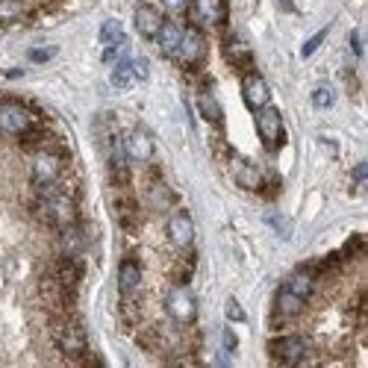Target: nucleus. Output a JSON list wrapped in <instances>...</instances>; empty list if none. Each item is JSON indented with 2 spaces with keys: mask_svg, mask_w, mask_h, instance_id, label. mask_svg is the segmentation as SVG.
Returning a JSON list of instances; mask_svg holds the SVG:
<instances>
[{
  "mask_svg": "<svg viewBox=\"0 0 368 368\" xmlns=\"http://www.w3.org/2000/svg\"><path fill=\"white\" fill-rule=\"evenodd\" d=\"M100 42H104V47L124 42V30H121V24L115 21V18H109V21L100 24Z\"/></svg>",
  "mask_w": 368,
  "mask_h": 368,
  "instance_id": "27",
  "label": "nucleus"
},
{
  "mask_svg": "<svg viewBox=\"0 0 368 368\" xmlns=\"http://www.w3.org/2000/svg\"><path fill=\"white\" fill-rule=\"evenodd\" d=\"M350 47H354V54H357V56L362 54V42H360V32H354V36H350Z\"/></svg>",
  "mask_w": 368,
  "mask_h": 368,
  "instance_id": "37",
  "label": "nucleus"
},
{
  "mask_svg": "<svg viewBox=\"0 0 368 368\" xmlns=\"http://www.w3.org/2000/svg\"><path fill=\"white\" fill-rule=\"evenodd\" d=\"M227 319L230 321H245V309L239 307L236 298H227Z\"/></svg>",
  "mask_w": 368,
  "mask_h": 368,
  "instance_id": "30",
  "label": "nucleus"
},
{
  "mask_svg": "<svg viewBox=\"0 0 368 368\" xmlns=\"http://www.w3.org/2000/svg\"><path fill=\"white\" fill-rule=\"evenodd\" d=\"M112 212H115V219H118V224L124 230H136V224H139V207H136V200H133V197L118 195V197H115V204H112Z\"/></svg>",
  "mask_w": 368,
  "mask_h": 368,
  "instance_id": "21",
  "label": "nucleus"
},
{
  "mask_svg": "<svg viewBox=\"0 0 368 368\" xmlns=\"http://www.w3.org/2000/svg\"><path fill=\"white\" fill-rule=\"evenodd\" d=\"M304 307H307V300L304 298H298L295 292H289L286 286H283L280 292H277V298H274V319L283 324V321H292V319H298L300 312H304Z\"/></svg>",
  "mask_w": 368,
  "mask_h": 368,
  "instance_id": "13",
  "label": "nucleus"
},
{
  "mask_svg": "<svg viewBox=\"0 0 368 368\" xmlns=\"http://www.w3.org/2000/svg\"><path fill=\"white\" fill-rule=\"evenodd\" d=\"M133 80H136V71H133V59H130V56H121L118 62H115L112 86H115V89H130Z\"/></svg>",
  "mask_w": 368,
  "mask_h": 368,
  "instance_id": "26",
  "label": "nucleus"
},
{
  "mask_svg": "<svg viewBox=\"0 0 368 368\" xmlns=\"http://www.w3.org/2000/svg\"><path fill=\"white\" fill-rule=\"evenodd\" d=\"M165 312H168V319L174 324H183V327L197 321V300L186 283H177V286L165 295Z\"/></svg>",
  "mask_w": 368,
  "mask_h": 368,
  "instance_id": "4",
  "label": "nucleus"
},
{
  "mask_svg": "<svg viewBox=\"0 0 368 368\" xmlns=\"http://www.w3.org/2000/svg\"><path fill=\"white\" fill-rule=\"evenodd\" d=\"M242 97H245V106L250 112H257V109L271 104V89H269V82H265L257 71H250L242 80Z\"/></svg>",
  "mask_w": 368,
  "mask_h": 368,
  "instance_id": "11",
  "label": "nucleus"
},
{
  "mask_svg": "<svg viewBox=\"0 0 368 368\" xmlns=\"http://www.w3.org/2000/svg\"><path fill=\"white\" fill-rule=\"evenodd\" d=\"M197 112L204 115V121H209V124H221V118H224L221 104L215 100L212 92H200L197 94Z\"/></svg>",
  "mask_w": 368,
  "mask_h": 368,
  "instance_id": "24",
  "label": "nucleus"
},
{
  "mask_svg": "<svg viewBox=\"0 0 368 368\" xmlns=\"http://www.w3.org/2000/svg\"><path fill=\"white\" fill-rule=\"evenodd\" d=\"M133 71H136V80H147V74H150L147 59H145V56H136V59H133Z\"/></svg>",
  "mask_w": 368,
  "mask_h": 368,
  "instance_id": "35",
  "label": "nucleus"
},
{
  "mask_svg": "<svg viewBox=\"0 0 368 368\" xmlns=\"http://www.w3.org/2000/svg\"><path fill=\"white\" fill-rule=\"evenodd\" d=\"M54 339H56V348L62 350L68 360H82L89 350V342H86V333L77 321H59L56 330H54Z\"/></svg>",
  "mask_w": 368,
  "mask_h": 368,
  "instance_id": "5",
  "label": "nucleus"
},
{
  "mask_svg": "<svg viewBox=\"0 0 368 368\" xmlns=\"http://www.w3.org/2000/svg\"><path fill=\"white\" fill-rule=\"evenodd\" d=\"M109 174H112L115 186H127L130 183V157H127L124 139H118V136L109 145Z\"/></svg>",
  "mask_w": 368,
  "mask_h": 368,
  "instance_id": "12",
  "label": "nucleus"
},
{
  "mask_svg": "<svg viewBox=\"0 0 368 368\" xmlns=\"http://www.w3.org/2000/svg\"><path fill=\"white\" fill-rule=\"evenodd\" d=\"M189 12L195 27L215 30L227 21V0H189Z\"/></svg>",
  "mask_w": 368,
  "mask_h": 368,
  "instance_id": "7",
  "label": "nucleus"
},
{
  "mask_svg": "<svg viewBox=\"0 0 368 368\" xmlns=\"http://www.w3.org/2000/svg\"><path fill=\"white\" fill-rule=\"evenodd\" d=\"M59 247H62V257H82V250H86V233L80 230V224H68L59 230Z\"/></svg>",
  "mask_w": 368,
  "mask_h": 368,
  "instance_id": "19",
  "label": "nucleus"
},
{
  "mask_svg": "<svg viewBox=\"0 0 368 368\" xmlns=\"http://www.w3.org/2000/svg\"><path fill=\"white\" fill-rule=\"evenodd\" d=\"M139 289H142V265L136 259H124L118 265V292L124 298H136Z\"/></svg>",
  "mask_w": 368,
  "mask_h": 368,
  "instance_id": "16",
  "label": "nucleus"
},
{
  "mask_svg": "<svg viewBox=\"0 0 368 368\" xmlns=\"http://www.w3.org/2000/svg\"><path fill=\"white\" fill-rule=\"evenodd\" d=\"M174 59H180V65L186 68H197L207 59V39L200 36V30H183V42L177 47Z\"/></svg>",
  "mask_w": 368,
  "mask_h": 368,
  "instance_id": "8",
  "label": "nucleus"
},
{
  "mask_svg": "<svg viewBox=\"0 0 368 368\" xmlns=\"http://www.w3.org/2000/svg\"><path fill=\"white\" fill-rule=\"evenodd\" d=\"M62 168H65V159L56 154L54 147H39L36 154L30 159V180L36 189H50L56 186L59 177H62Z\"/></svg>",
  "mask_w": 368,
  "mask_h": 368,
  "instance_id": "3",
  "label": "nucleus"
},
{
  "mask_svg": "<svg viewBox=\"0 0 368 368\" xmlns=\"http://www.w3.org/2000/svg\"><path fill=\"white\" fill-rule=\"evenodd\" d=\"M147 207L154 212H168L174 207V192L162 180H150L147 186Z\"/></svg>",
  "mask_w": 368,
  "mask_h": 368,
  "instance_id": "20",
  "label": "nucleus"
},
{
  "mask_svg": "<svg viewBox=\"0 0 368 368\" xmlns=\"http://www.w3.org/2000/svg\"><path fill=\"white\" fill-rule=\"evenodd\" d=\"M224 348L227 350H236V336H233V330H224Z\"/></svg>",
  "mask_w": 368,
  "mask_h": 368,
  "instance_id": "36",
  "label": "nucleus"
},
{
  "mask_svg": "<svg viewBox=\"0 0 368 368\" xmlns=\"http://www.w3.org/2000/svg\"><path fill=\"white\" fill-rule=\"evenodd\" d=\"M39 124V115L18 100H0V136L27 139Z\"/></svg>",
  "mask_w": 368,
  "mask_h": 368,
  "instance_id": "2",
  "label": "nucleus"
},
{
  "mask_svg": "<svg viewBox=\"0 0 368 368\" xmlns=\"http://www.w3.org/2000/svg\"><path fill=\"white\" fill-rule=\"evenodd\" d=\"M233 177H236V183L242 189H250V192H257L262 189V174L254 162H247V159H239V157H233Z\"/></svg>",
  "mask_w": 368,
  "mask_h": 368,
  "instance_id": "18",
  "label": "nucleus"
},
{
  "mask_svg": "<svg viewBox=\"0 0 368 368\" xmlns=\"http://www.w3.org/2000/svg\"><path fill=\"white\" fill-rule=\"evenodd\" d=\"M54 277L68 292H74L80 286V280H82V262H80V257H62L56 262V269H54Z\"/></svg>",
  "mask_w": 368,
  "mask_h": 368,
  "instance_id": "17",
  "label": "nucleus"
},
{
  "mask_svg": "<svg viewBox=\"0 0 368 368\" xmlns=\"http://www.w3.org/2000/svg\"><path fill=\"white\" fill-rule=\"evenodd\" d=\"M162 24H165L162 9H157L154 4H139V9H136V30L142 32L145 39H157V32H159Z\"/></svg>",
  "mask_w": 368,
  "mask_h": 368,
  "instance_id": "15",
  "label": "nucleus"
},
{
  "mask_svg": "<svg viewBox=\"0 0 368 368\" xmlns=\"http://www.w3.org/2000/svg\"><path fill=\"white\" fill-rule=\"evenodd\" d=\"M286 289L295 292L298 298H304V300H307V298L315 292V274H312V271H304V269L295 271V274L286 280Z\"/></svg>",
  "mask_w": 368,
  "mask_h": 368,
  "instance_id": "25",
  "label": "nucleus"
},
{
  "mask_svg": "<svg viewBox=\"0 0 368 368\" xmlns=\"http://www.w3.org/2000/svg\"><path fill=\"white\" fill-rule=\"evenodd\" d=\"M324 36H327V27H324V30H319V32H315V36H312V39H309V42L304 44V56H312V54H315V50H319V47H321V42H324Z\"/></svg>",
  "mask_w": 368,
  "mask_h": 368,
  "instance_id": "32",
  "label": "nucleus"
},
{
  "mask_svg": "<svg viewBox=\"0 0 368 368\" xmlns=\"http://www.w3.org/2000/svg\"><path fill=\"white\" fill-rule=\"evenodd\" d=\"M124 147H127V157L136 159V162H150L154 159V139H150V133L145 130H133L130 136L124 139Z\"/></svg>",
  "mask_w": 368,
  "mask_h": 368,
  "instance_id": "14",
  "label": "nucleus"
},
{
  "mask_svg": "<svg viewBox=\"0 0 368 368\" xmlns=\"http://www.w3.org/2000/svg\"><path fill=\"white\" fill-rule=\"evenodd\" d=\"M165 236H168L171 247H177V250H192V245H195V224H192V215L183 212V209L171 212L168 224H165Z\"/></svg>",
  "mask_w": 368,
  "mask_h": 368,
  "instance_id": "9",
  "label": "nucleus"
},
{
  "mask_svg": "<svg viewBox=\"0 0 368 368\" xmlns=\"http://www.w3.org/2000/svg\"><path fill=\"white\" fill-rule=\"evenodd\" d=\"M36 215H39L44 224L62 230V227H68V224H77V204L65 192H59L56 186L39 189Z\"/></svg>",
  "mask_w": 368,
  "mask_h": 368,
  "instance_id": "1",
  "label": "nucleus"
},
{
  "mask_svg": "<svg viewBox=\"0 0 368 368\" xmlns=\"http://www.w3.org/2000/svg\"><path fill=\"white\" fill-rule=\"evenodd\" d=\"M24 18V4L21 0H0V24H12Z\"/></svg>",
  "mask_w": 368,
  "mask_h": 368,
  "instance_id": "28",
  "label": "nucleus"
},
{
  "mask_svg": "<svg viewBox=\"0 0 368 368\" xmlns=\"http://www.w3.org/2000/svg\"><path fill=\"white\" fill-rule=\"evenodd\" d=\"M257 115V133H259V139L265 147H280L283 139H286V130H283V115L269 104V106H262L254 112Z\"/></svg>",
  "mask_w": 368,
  "mask_h": 368,
  "instance_id": "6",
  "label": "nucleus"
},
{
  "mask_svg": "<svg viewBox=\"0 0 368 368\" xmlns=\"http://www.w3.org/2000/svg\"><path fill=\"white\" fill-rule=\"evenodd\" d=\"M271 350V357L283 365H298V362H304L307 354H309V345L307 339H300V336H280V339H271L269 345Z\"/></svg>",
  "mask_w": 368,
  "mask_h": 368,
  "instance_id": "10",
  "label": "nucleus"
},
{
  "mask_svg": "<svg viewBox=\"0 0 368 368\" xmlns=\"http://www.w3.org/2000/svg\"><path fill=\"white\" fill-rule=\"evenodd\" d=\"M162 6H165V12H171V15H186L189 12V0H162Z\"/></svg>",
  "mask_w": 368,
  "mask_h": 368,
  "instance_id": "31",
  "label": "nucleus"
},
{
  "mask_svg": "<svg viewBox=\"0 0 368 368\" xmlns=\"http://www.w3.org/2000/svg\"><path fill=\"white\" fill-rule=\"evenodd\" d=\"M121 54H124V42H121V44H109V47L104 50V62H106V65H109V62H118Z\"/></svg>",
  "mask_w": 368,
  "mask_h": 368,
  "instance_id": "33",
  "label": "nucleus"
},
{
  "mask_svg": "<svg viewBox=\"0 0 368 368\" xmlns=\"http://www.w3.org/2000/svg\"><path fill=\"white\" fill-rule=\"evenodd\" d=\"M54 54H56V47H36V50H30V59L32 62H47Z\"/></svg>",
  "mask_w": 368,
  "mask_h": 368,
  "instance_id": "34",
  "label": "nucleus"
},
{
  "mask_svg": "<svg viewBox=\"0 0 368 368\" xmlns=\"http://www.w3.org/2000/svg\"><path fill=\"white\" fill-rule=\"evenodd\" d=\"M224 56L230 65H236V68H245V65H250V47L245 39L239 36H227L224 39Z\"/></svg>",
  "mask_w": 368,
  "mask_h": 368,
  "instance_id": "23",
  "label": "nucleus"
},
{
  "mask_svg": "<svg viewBox=\"0 0 368 368\" xmlns=\"http://www.w3.org/2000/svg\"><path fill=\"white\" fill-rule=\"evenodd\" d=\"M365 171H368V165H365V162H362V165H357V168H354V180H357V183H362V180H365Z\"/></svg>",
  "mask_w": 368,
  "mask_h": 368,
  "instance_id": "38",
  "label": "nucleus"
},
{
  "mask_svg": "<svg viewBox=\"0 0 368 368\" xmlns=\"http://www.w3.org/2000/svg\"><path fill=\"white\" fill-rule=\"evenodd\" d=\"M312 106H319V109H327L333 106V89L330 86H319L312 92Z\"/></svg>",
  "mask_w": 368,
  "mask_h": 368,
  "instance_id": "29",
  "label": "nucleus"
},
{
  "mask_svg": "<svg viewBox=\"0 0 368 368\" xmlns=\"http://www.w3.org/2000/svg\"><path fill=\"white\" fill-rule=\"evenodd\" d=\"M180 42H183V27H180L177 21H165V24L159 27V32H157L159 50H162L165 56H174L177 47H180Z\"/></svg>",
  "mask_w": 368,
  "mask_h": 368,
  "instance_id": "22",
  "label": "nucleus"
}]
</instances>
